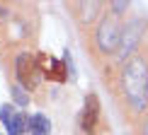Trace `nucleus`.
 Returning <instances> with one entry per match:
<instances>
[{"mask_svg":"<svg viewBox=\"0 0 148 135\" xmlns=\"http://www.w3.org/2000/svg\"><path fill=\"white\" fill-rule=\"evenodd\" d=\"M41 77H44V70H41L39 60L34 56H29V53H20L17 56V80H20L22 87L34 89Z\"/></svg>","mask_w":148,"mask_h":135,"instance_id":"f03ea898","label":"nucleus"},{"mask_svg":"<svg viewBox=\"0 0 148 135\" xmlns=\"http://www.w3.org/2000/svg\"><path fill=\"white\" fill-rule=\"evenodd\" d=\"M29 130H32V135H49L51 133V121L41 113H34L29 118Z\"/></svg>","mask_w":148,"mask_h":135,"instance_id":"0eeeda50","label":"nucleus"},{"mask_svg":"<svg viewBox=\"0 0 148 135\" xmlns=\"http://www.w3.org/2000/svg\"><path fill=\"white\" fill-rule=\"evenodd\" d=\"M129 0H112V7H114V15H121V12L126 10Z\"/></svg>","mask_w":148,"mask_h":135,"instance_id":"9d476101","label":"nucleus"},{"mask_svg":"<svg viewBox=\"0 0 148 135\" xmlns=\"http://www.w3.org/2000/svg\"><path fill=\"white\" fill-rule=\"evenodd\" d=\"M5 126H8V133L10 135H24V116L22 113H15Z\"/></svg>","mask_w":148,"mask_h":135,"instance_id":"6e6552de","label":"nucleus"},{"mask_svg":"<svg viewBox=\"0 0 148 135\" xmlns=\"http://www.w3.org/2000/svg\"><path fill=\"white\" fill-rule=\"evenodd\" d=\"M143 135H148V118H146V126H143Z\"/></svg>","mask_w":148,"mask_h":135,"instance_id":"f8f14e48","label":"nucleus"},{"mask_svg":"<svg viewBox=\"0 0 148 135\" xmlns=\"http://www.w3.org/2000/svg\"><path fill=\"white\" fill-rule=\"evenodd\" d=\"M121 82H124V94L131 101V106L136 111H143L148 104V65H146V60H141V58L129 60L124 65Z\"/></svg>","mask_w":148,"mask_h":135,"instance_id":"f257e3e1","label":"nucleus"},{"mask_svg":"<svg viewBox=\"0 0 148 135\" xmlns=\"http://www.w3.org/2000/svg\"><path fill=\"white\" fill-rule=\"evenodd\" d=\"M97 116H100V101H97L95 94H90L85 99V109H83V116H80V128L85 133H95Z\"/></svg>","mask_w":148,"mask_h":135,"instance_id":"20e7f679","label":"nucleus"},{"mask_svg":"<svg viewBox=\"0 0 148 135\" xmlns=\"http://www.w3.org/2000/svg\"><path fill=\"white\" fill-rule=\"evenodd\" d=\"M12 99L20 104V106H27V104H29V94L20 87V84H15V87H12Z\"/></svg>","mask_w":148,"mask_h":135,"instance_id":"1a4fd4ad","label":"nucleus"},{"mask_svg":"<svg viewBox=\"0 0 148 135\" xmlns=\"http://www.w3.org/2000/svg\"><path fill=\"white\" fill-rule=\"evenodd\" d=\"M39 60L41 63H46V70H44V75L49 77V80H56V82H63L66 80V65L63 63H58L56 58H46V56H39Z\"/></svg>","mask_w":148,"mask_h":135,"instance_id":"423d86ee","label":"nucleus"},{"mask_svg":"<svg viewBox=\"0 0 148 135\" xmlns=\"http://www.w3.org/2000/svg\"><path fill=\"white\" fill-rule=\"evenodd\" d=\"M141 32H143V22H131L129 27L121 32V41H119V46H121V53H131L134 48H136L138 44V39H141Z\"/></svg>","mask_w":148,"mask_h":135,"instance_id":"39448f33","label":"nucleus"},{"mask_svg":"<svg viewBox=\"0 0 148 135\" xmlns=\"http://www.w3.org/2000/svg\"><path fill=\"white\" fill-rule=\"evenodd\" d=\"M119 41H121V32L116 27V22L114 20H102L100 29H97V46H100V51L112 53L119 46Z\"/></svg>","mask_w":148,"mask_h":135,"instance_id":"7ed1b4c3","label":"nucleus"},{"mask_svg":"<svg viewBox=\"0 0 148 135\" xmlns=\"http://www.w3.org/2000/svg\"><path fill=\"white\" fill-rule=\"evenodd\" d=\"M12 116H15L12 106H3V109H0V121H3V123H8V121L12 118Z\"/></svg>","mask_w":148,"mask_h":135,"instance_id":"9b49d317","label":"nucleus"}]
</instances>
